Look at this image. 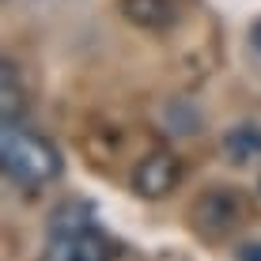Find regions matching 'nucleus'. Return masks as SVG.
<instances>
[{
  "instance_id": "obj_8",
  "label": "nucleus",
  "mask_w": 261,
  "mask_h": 261,
  "mask_svg": "<svg viewBox=\"0 0 261 261\" xmlns=\"http://www.w3.org/2000/svg\"><path fill=\"white\" fill-rule=\"evenodd\" d=\"M114 257H118V242L102 235L98 227H87L76 239V250H72V261H114Z\"/></svg>"
},
{
  "instance_id": "obj_4",
  "label": "nucleus",
  "mask_w": 261,
  "mask_h": 261,
  "mask_svg": "<svg viewBox=\"0 0 261 261\" xmlns=\"http://www.w3.org/2000/svg\"><path fill=\"white\" fill-rule=\"evenodd\" d=\"M121 15L140 31H167L178 19V4L174 0H121Z\"/></svg>"
},
{
  "instance_id": "obj_9",
  "label": "nucleus",
  "mask_w": 261,
  "mask_h": 261,
  "mask_svg": "<svg viewBox=\"0 0 261 261\" xmlns=\"http://www.w3.org/2000/svg\"><path fill=\"white\" fill-rule=\"evenodd\" d=\"M167 118H170V125H174V129L170 133H182V137H190V133H197V125H201V118H197V110L190 102H170V110H167Z\"/></svg>"
},
{
  "instance_id": "obj_5",
  "label": "nucleus",
  "mask_w": 261,
  "mask_h": 261,
  "mask_svg": "<svg viewBox=\"0 0 261 261\" xmlns=\"http://www.w3.org/2000/svg\"><path fill=\"white\" fill-rule=\"evenodd\" d=\"M87 227H98L95 223V204L91 201H80V197H72V201H61L57 208L49 212V235H84Z\"/></svg>"
},
{
  "instance_id": "obj_3",
  "label": "nucleus",
  "mask_w": 261,
  "mask_h": 261,
  "mask_svg": "<svg viewBox=\"0 0 261 261\" xmlns=\"http://www.w3.org/2000/svg\"><path fill=\"white\" fill-rule=\"evenodd\" d=\"M182 182V159L170 151H151L133 167V193L144 201H163Z\"/></svg>"
},
{
  "instance_id": "obj_6",
  "label": "nucleus",
  "mask_w": 261,
  "mask_h": 261,
  "mask_svg": "<svg viewBox=\"0 0 261 261\" xmlns=\"http://www.w3.org/2000/svg\"><path fill=\"white\" fill-rule=\"evenodd\" d=\"M223 151H227L231 163H254L261 155V125L257 121H242V125H231L223 133Z\"/></svg>"
},
{
  "instance_id": "obj_10",
  "label": "nucleus",
  "mask_w": 261,
  "mask_h": 261,
  "mask_svg": "<svg viewBox=\"0 0 261 261\" xmlns=\"http://www.w3.org/2000/svg\"><path fill=\"white\" fill-rule=\"evenodd\" d=\"M239 261H261V242H242V246L235 250Z\"/></svg>"
},
{
  "instance_id": "obj_2",
  "label": "nucleus",
  "mask_w": 261,
  "mask_h": 261,
  "mask_svg": "<svg viewBox=\"0 0 261 261\" xmlns=\"http://www.w3.org/2000/svg\"><path fill=\"white\" fill-rule=\"evenodd\" d=\"M239 216H242V201L227 186L204 190L190 204V223H193V231L201 239H227L231 231L239 227Z\"/></svg>"
},
{
  "instance_id": "obj_1",
  "label": "nucleus",
  "mask_w": 261,
  "mask_h": 261,
  "mask_svg": "<svg viewBox=\"0 0 261 261\" xmlns=\"http://www.w3.org/2000/svg\"><path fill=\"white\" fill-rule=\"evenodd\" d=\"M0 167H4V174L12 178L15 186H23V190H42L53 178H61L65 159H61V151L53 148L46 137L23 129L19 121H12V125L0 129Z\"/></svg>"
},
{
  "instance_id": "obj_11",
  "label": "nucleus",
  "mask_w": 261,
  "mask_h": 261,
  "mask_svg": "<svg viewBox=\"0 0 261 261\" xmlns=\"http://www.w3.org/2000/svg\"><path fill=\"white\" fill-rule=\"evenodd\" d=\"M250 46H254V53L261 57V19L254 23V31H250Z\"/></svg>"
},
{
  "instance_id": "obj_7",
  "label": "nucleus",
  "mask_w": 261,
  "mask_h": 261,
  "mask_svg": "<svg viewBox=\"0 0 261 261\" xmlns=\"http://www.w3.org/2000/svg\"><path fill=\"white\" fill-rule=\"evenodd\" d=\"M23 110H27L23 76L15 68V61H4V68H0V118H4V125H12L23 118Z\"/></svg>"
}]
</instances>
